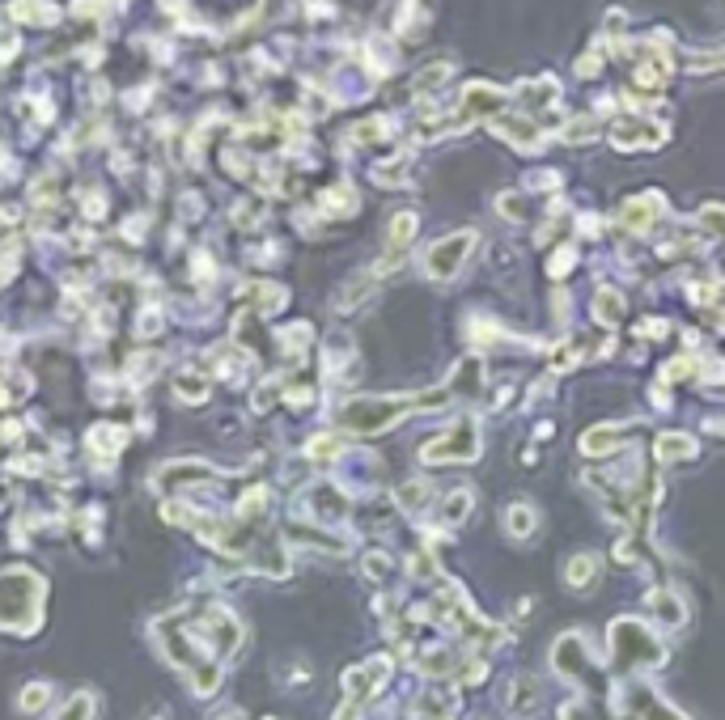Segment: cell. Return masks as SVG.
I'll return each mask as SVG.
<instances>
[{"label": "cell", "instance_id": "ac0fdd59", "mask_svg": "<svg viewBox=\"0 0 725 720\" xmlns=\"http://www.w3.org/2000/svg\"><path fill=\"white\" fill-rule=\"evenodd\" d=\"M471 504H475V496H471L467 488H458V492H450L446 500H441V521H446V526H458V521H467V513H471Z\"/></svg>", "mask_w": 725, "mask_h": 720}, {"label": "cell", "instance_id": "ffe728a7", "mask_svg": "<svg viewBox=\"0 0 725 720\" xmlns=\"http://www.w3.org/2000/svg\"><path fill=\"white\" fill-rule=\"evenodd\" d=\"M700 229H704V233H709V238L725 242V208H717V204H709V208H700Z\"/></svg>", "mask_w": 725, "mask_h": 720}, {"label": "cell", "instance_id": "7a4b0ae2", "mask_svg": "<svg viewBox=\"0 0 725 720\" xmlns=\"http://www.w3.org/2000/svg\"><path fill=\"white\" fill-rule=\"evenodd\" d=\"M475 458H480V424H475V416H463L446 437H437L433 445L420 449V462H429V466L475 462Z\"/></svg>", "mask_w": 725, "mask_h": 720}, {"label": "cell", "instance_id": "4fadbf2b", "mask_svg": "<svg viewBox=\"0 0 725 720\" xmlns=\"http://www.w3.org/2000/svg\"><path fill=\"white\" fill-rule=\"evenodd\" d=\"M649 606H653V615H658L666 627H679L687 619L683 598H679V593H670V589H653L649 593Z\"/></svg>", "mask_w": 725, "mask_h": 720}, {"label": "cell", "instance_id": "8fae6325", "mask_svg": "<svg viewBox=\"0 0 725 720\" xmlns=\"http://www.w3.org/2000/svg\"><path fill=\"white\" fill-rule=\"evenodd\" d=\"M480 377H484V360L480 356H467L463 365H458L454 373H450V399L454 394H463V399H471V394H480Z\"/></svg>", "mask_w": 725, "mask_h": 720}, {"label": "cell", "instance_id": "9c48e42d", "mask_svg": "<svg viewBox=\"0 0 725 720\" xmlns=\"http://www.w3.org/2000/svg\"><path fill=\"white\" fill-rule=\"evenodd\" d=\"M492 132H501L505 140H514L518 149H539V144H543V132H539L530 119H509V115H497V119H492Z\"/></svg>", "mask_w": 725, "mask_h": 720}, {"label": "cell", "instance_id": "ba28073f", "mask_svg": "<svg viewBox=\"0 0 725 720\" xmlns=\"http://www.w3.org/2000/svg\"><path fill=\"white\" fill-rule=\"evenodd\" d=\"M628 441V428L624 424H598V428H590L586 437H581V449H586L590 458H607V454H615Z\"/></svg>", "mask_w": 725, "mask_h": 720}, {"label": "cell", "instance_id": "603a6c76", "mask_svg": "<svg viewBox=\"0 0 725 720\" xmlns=\"http://www.w3.org/2000/svg\"><path fill=\"white\" fill-rule=\"evenodd\" d=\"M424 496H429V488H424V483H403V488H399V504H403V509H416V504H424Z\"/></svg>", "mask_w": 725, "mask_h": 720}, {"label": "cell", "instance_id": "2e32d148", "mask_svg": "<svg viewBox=\"0 0 725 720\" xmlns=\"http://www.w3.org/2000/svg\"><path fill=\"white\" fill-rule=\"evenodd\" d=\"M539 708V682L535 678H518L514 691H509V712L514 716H530Z\"/></svg>", "mask_w": 725, "mask_h": 720}, {"label": "cell", "instance_id": "9a60e30c", "mask_svg": "<svg viewBox=\"0 0 725 720\" xmlns=\"http://www.w3.org/2000/svg\"><path fill=\"white\" fill-rule=\"evenodd\" d=\"M505 530L509 538H530L539 530V513H535V504H509L505 509Z\"/></svg>", "mask_w": 725, "mask_h": 720}, {"label": "cell", "instance_id": "7c38bea8", "mask_svg": "<svg viewBox=\"0 0 725 720\" xmlns=\"http://www.w3.org/2000/svg\"><path fill=\"white\" fill-rule=\"evenodd\" d=\"M564 581H569V589H577V593L594 589V585H598V560H594L590 551L573 555V560H569V568H564Z\"/></svg>", "mask_w": 725, "mask_h": 720}, {"label": "cell", "instance_id": "484cf974", "mask_svg": "<svg viewBox=\"0 0 725 720\" xmlns=\"http://www.w3.org/2000/svg\"><path fill=\"white\" fill-rule=\"evenodd\" d=\"M43 699H47V691H43V687H34V691H26V695H22V708H39Z\"/></svg>", "mask_w": 725, "mask_h": 720}, {"label": "cell", "instance_id": "5bb4252c", "mask_svg": "<svg viewBox=\"0 0 725 720\" xmlns=\"http://www.w3.org/2000/svg\"><path fill=\"white\" fill-rule=\"evenodd\" d=\"M692 454H696V441L687 437V432H666V437H658V445H653V458L658 462H683Z\"/></svg>", "mask_w": 725, "mask_h": 720}, {"label": "cell", "instance_id": "d6986e66", "mask_svg": "<svg viewBox=\"0 0 725 720\" xmlns=\"http://www.w3.org/2000/svg\"><path fill=\"white\" fill-rule=\"evenodd\" d=\"M454 661H458V657L450 653V648H429V653H424V657H416V665H420V670H424V674H433V678L450 674V670H454Z\"/></svg>", "mask_w": 725, "mask_h": 720}, {"label": "cell", "instance_id": "d4e9b609", "mask_svg": "<svg viewBox=\"0 0 725 720\" xmlns=\"http://www.w3.org/2000/svg\"><path fill=\"white\" fill-rule=\"evenodd\" d=\"M497 208L509 216V221H522V216H526V200H522V195H501Z\"/></svg>", "mask_w": 725, "mask_h": 720}, {"label": "cell", "instance_id": "7402d4cb", "mask_svg": "<svg viewBox=\"0 0 725 720\" xmlns=\"http://www.w3.org/2000/svg\"><path fill=\"white\" fill-rule=\"evenodd\" d=\"M90 708H94L90 695H73V704L60 712V720H90Z\"/></svg>", "mask_w": 725, "mask_h": 720}, {"label": "cell", "instance_id": "cb8c5ba5", "mask_svg": "<svg viewBox=\"0 0 725 720\" xmlns=\"http://www.w3.org/2000/svg\"><path fill=\"white\" fill-rule=\"evenodd\" d=\"M365 572L374 576V581H386V576H391V555H382V551H374L365 560Z\"/></svg>", "mask_w": 725, "mask_h": 720}, {"label": "cell", "instance_id": "277c9868", "mask_svg": "<svg viewBox=\"0 0 725 720\" xmlns=\"http://www.w3.org/2000/svg\"><path fill=\"white\" fill-rule=\"evenodd\" d=\"M552 665H556L560 678H569V682H590V678H594V657H590L586 636H581V632L560 636L556 648H552Z\"/></svg>", "mask_w": 725, "mask_h": 720}, {"label": "cell", "instance_id": "5b68a950", "mask_svg": "<svg viewBox=\"0 0 725 720\" xmlns=\"http://www.w3.org/2000/svg\"><path fill=\"white\" fill-rule=\"evenodd\" d=\"M620 704H624V720H683L675 708L666 704V699L653 695L645 682H632V687H624Z\"/></svg>", "mask_w": 725, "mask_h": 720}, {"label": "cell", "instance_id": "44dd1931", "mask_svg": "<svg viewBox=\"0 0 725 720\" xmlns=\"http://www.w3.org/2000/svg\"><path fill=\"white\" fill-rule=\"evenodd\" d=\"M412 233H416V216L412 212H399L395 221H391V246L403 250V246L412 242Z\"/></svg>", "mask_w": 725, "mask_h": 720}, {"label": "cell", "instance_id": "52a82bcc", "mask_svg": "<svg viewBox=\"0 0 725 720\" xmlns=\"http://www.w3.org/2000/svg\"><path fill=\"white\" fill-rule=\"evenodd\" d=\"M611 140L620 144V149H649V144H662V128H653V123H641V119H620L615 123Z\"/></svg>", "mask_w": 725, "mask_h": 720}, {"label": "cell", "instance_id": "3957f363", "mask_svg": "<svg viewBox=\"0 0 725 720\" xmlns=\"http://www.w3.org/2000/svg\"><path fill=\"white\" fill-rule=\"evenodd\" d=\"M471 246H475V233H450V238H441L433 242L429 250H424V272H429V280H454L458 276V267L467 263L471 255Z\"/></svg>", "mask_w": 725, "mask_h": 720}, {"label": "cell", "instance_id": "8992f818", "mask_svg": "<svg viewBox=\"0 0 725 720\" xmlns=\"http://www.w3.org/2000/svg\"><path fill=\"white\" fill-rule=\"evenodd\" d=\"M391 674V661L386 657H374V661H365V665H357V670H348V678H344V691H348V699L352 704H361V699H369L378 687H382V678Z\"/></svg>", "mask_w": 725, "mask_h": 720}, {"label": "cell", "instance_id": "e0dca14e", "mask_svg": "<svg viewBox=\"0 0 725 720\" xmlns=\"http://www.w3.org/2000/svg\"><path fill=\"white\" fill-rule=\"evenodd\" d=\"M594 314L607 322V327H615V322L624 318V297L615 293V288H598L594 293Z\"/></svg>", "mask_w": 725, "mask_h": 720}, {"label": "cell", "instance_id": "6da1fadb", "mask_svg": "<svg viewBox=\"0 0 725 720\" xmlns=\"http://www.w3.org/2000/svg\"><path fill=\"white\" fill-rule=\"evenodd\" d=\"M611 653H615V665H620L624 674L653 670V665H662V657H666L658 636H653L641 619H615L611 623Z\"/></svg>", "mask_w": 725, "mask_h": 720}, {"label": "cell", "instance_id": "30bf717a", "mask_svg": "<svg viewBox=\"0 0 725 720\" xmlns=\"http://www.w3.org/2000/svg\"><path fill=\"white\" fill-rule=\"evenodd\" d=\"M658 216H662V200H658V195H641V200H628L624 204V225L632 233L653 229V225H658Z\"/></svg>", "mask_w": 725, "mask_h": 720}]
</instances>
